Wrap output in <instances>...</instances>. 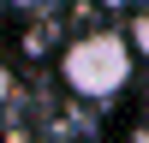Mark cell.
I'll list each match as a JSON object with an SVG mask.
<instances>
[{"instance_id": "1", "label": "cell", "mask_w": 149, "mask_h": 143, "mask_svg": "<svg viewBox=\"0 0 149 143\" xmlns=\"http://www.w3.org/2000/svg\"><path fill=\"white\" fill-rule=\"evenodd\" d=\"M131 60H137L131 36H119V30H84V36H72L60 48V83L78 101H113L131 83Z\"/></svg>"}, {"instance_id": "2", "label": "cell", "mask_w": 149, "mask_h": 143, "mask_svg": "<svg viewBox=\"0 0 149 143\" xmlns=\"http://www.w3.org/2000/svg\"><path fill=\"white\" fill-rule=\"evenodd\" d=\"M125 30H131V48L149 60V6H131V24H125Z\"/></svg>"}, {"instance_id": "3", "label": "cell", "mask_w": 149, "mask_h": 143, "mask_svg": "<svg viewBox=\"0 0 149 143\" xmlns=\"http://www.w3.org/2000/svg\"><path fill=\"white\" fill-rule=\"evenodd\" d=\"M6 101H12V72L0 66V107H6Z\"/></svg>"}, {"instance_id": "4", "label": "cell", "mask_w": 149, "mask_h": 143, "mask_svg": "<svg viewBox=\"0 0 149 143\" xmlns=\"http://www.w3.org/2000/svg\"><path fill=\"white\" fill-rule=\"evenodd\" d=\"M18 6H54V0H18Z\"/></svg>"}, {"instance_id": "5", "label": "cell", "mask_w": 149, "mask_h": 143, "mask_svg": "<svg viewBox=\"0 0 149 143\" xmlns=\"http://www.w3.org/2000/svg\"><path fill=\"white\" fill-rule=\"evenodd\" d=\"M119 6H149V0H119Z\"/></svg>"}]
</instances>
